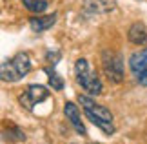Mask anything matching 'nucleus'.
I'll use <instances>...</instances> for the list:
<instances>
[{
	"mask_svg": "<svg viewBox=\"0 0 147 144\" xmlns=\"http://www.w3.org/2000/svg\"><path fill=\"white\" fill-rule=\"evenodd\" d=\"M31 70V60L27 53H18L11 60L2 62V80L5 82H16L22 77H26Z\"/></svg>",
	"mask_w": 147,
	"mask_h": 144,
	"instance_id": "1",
	"label": "nucleus"
},
{
	"mask_svg": "<svg viewBox=\"0 0 147 144\" xmlns=\"http://www.w3.org/2000/svg\"><path fill=\"white\" fill-rule=\"evenodd\" d=\"M75 73H76V80L78 84L82 86L87 93L91 95H100L104 86H102V80L94 75V71L91 70L89 62L86 59H78L75 64Z\"/></svg>",
	"mask_w": 147,
	"mask_h": 144,
	"instance_id": "2",
	"label": "nucleus"
},
{
	"mask_svg": "<svg viewBox=\"0 0 147 144\" xmlns=\"http://www.w3.org/2000/svg\"><path fill=\"white\" fill-rule=\"evenodd\" d=\"M102 68H104V73L107 75V78L111 82H122L123 80V60L122 55L116 53V51H104L102 53Z\"/></svg>",
	"mask_w": 147,
	"mask_h": 144,
	"instance_id": "3",
	"label": "nucleus"
},
{
	"mask_svg": "<svg viewBox=\"0 0 147 144\" xmlns=\"http://www.w3.org/2000/svg\"><path fill=\"white\" fill-rule=\"evenodd\" d=\"M49 97V89L46 86H40V84H31L20 93L18 97V102L26 109H35L36 104H40L42 100H46Z\"/></svg>",
	"mask_w": 147,
	"mask_h": 144,
	"instance_id": "4",
	"label": "nucleus"
},
{
	"mask_svg": "<svg viewBox=\"0 0 147 144\" xmlns=\"http://www.w3.org/2000/svg\"><path fill=\"white\" fill-rule=\"evenodd\" d=\"M78 100H80L84 111H86V117H98V119H102V120L113 122V113H111L107 108L100 106V104H94V100H91V99H89V97H86V95H80V97H78Z\"/></svg>",
	"mask_w": 147,
	"mask_h": 144,
	"instance_id": "5",
	"label": "nucleus"
},
{
	"mask_svg": "<svg viewBox=\"0 0 147 144\" xmlns=\"http://www.w3.org/2000/svg\"><path fill=\"white\" fill-rule=\"evenodd\" d=\"M129 68L138 80L147 75V48L138 49L129 57Z\"/></svg>",
	"mask_w": 147,
	"mask_h": 144,
	"instance_id": "6",
	"label": "nucleus"
},
{
	"mask_svg": "<svg viewBox=\"0 0 147 144\" xmlns=\"http://www.w3.org/2000/svg\"><path fill=\"white\" fill-rule=\"evenodd\" d=\"M115 0H86L84 11L87 15H105L115 9Z\"/></svg>",
	"mask_w": 147,
	"mask_h": 144,
	"instance_id": "7",
	"label": "nucleus"
},
{
	"mask_svg": "<svg viewBox=\"0 0 147 144\" xmlns=\"http://www.w3.org/2000/svg\"><path fill=\"white\" fill-rule=\"evenodd\" d=\"M64 113H65V117L69 119V122L75 126L76 133L78 135H86V126L82 124V117H80V111H78L76 104H73V102H65Z\"/></svg>",
	"mask_w": 147,
	"mask_h": 144,
	"instance_id": "8",
	"label": "nucleus"
},
{
	"mask_svg": "<svg viewBox=\"0 0 147 144\" xmlns=\"http://www.w3.org/2000/svg\"><path fill=\"white\" fill-rule=\"evenodd\" d=\"M127 37H129V40H131L133 44H136V46L147 44V29H145V26L140 24V22H134V24L129 27Z\"/></svg>",
	"mask_w": 147,
	"mask_h": 144,
	"instance_id": "9",
	"label": "nucleus"
},
{
	"mask_svg": "<svg viewBox=\"0 0 147 144\" xmlns=\"http://www.w3.org/2000/svg\"><path fill=\"white\" fill-rule=\"evenodd\" d=\"M55 22H56V13L47 15V16H33V18L29 20V26H31L33 31L42 33V31H47Z\"/></svg>",
	"mask_w": 147,
	"mask_h": 144,
	"instance_id": "10",
	"label": "nucleus"
},
{
	"mask_svg": "<svg viewBox=\"0 0 147 144\" xmlns=\"http://www.w3.org/2000/svg\"><path fill=\"white\" fill-rule=\"evenodd\" d=\"M22 2H24V5L29 11H33V13H42V11L47 9L46 0H22Z\"/></svg>",
	"mask_w": 147,
	"mask_h": 144,
	"instance_id": "11",
	"label": "nucleus"
},
{
	"mask_svg": "<svg viewBox=\"0 0 147 144\" xmlns=\"http://www.w3.org/2000/svg\"><path fill=\"white\" fill-rule=\"evenodd\" d=\"M46 73L49 75V84L53 86V89H64V80L60 78V75L56 73L53 68H47Z\"/></svg>",
	"mask_w": 147,
	"mask_h": 144,
	"instance_id": "12",
	"label": "nucleus"
},
{
	"mask_svg": "<svg viewBox=\"0 0 147 144\" xmlns=\"http://www.w3.org/2000/svg\"><path fill=\"white\" fill-rule=\"evenodd\" d=\"M138 82H140V84H142V86H147V75H145V77H142V78H140V80H138Z\"/></svg>",
	"mask_w": 147,
	"mask_h": 144,
	"instance_id": "13",
	"label": "nucleus"
}]
</instances>
